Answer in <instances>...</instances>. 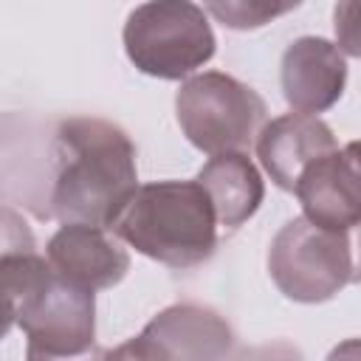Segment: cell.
Instances as JSON below:
<instances>
[{
	"label": "cell",
	"mask_w": 361,
	"mask_h": 361,
	"mask_svg": "<svg viewBox=\"0 0 361 361\" xmlns=\"http://www.w3.org/2000/svg\"><path fill=\"white\" fill-rule=\"evenodd\" d=\"M333 28H336L338 51L361 59V3H336Z\"/></svg>",
	"instance_id": "9a60e30c"
},
{
	"label": "cell",
	"mask_w": 361,
	"mask_h": 361,
	"mask_svg": "<svg viewBox=\"0 0 361 361\" xmlns=\"http://www.w3.org/2000/svg\"><path fill=\"white\" fill-rule=\"evenodd\" d=\"M327 361H361V338H347L336 344L327 355Z\"/></svg>",
	"instance_id": "ac0fdd59"
},
{
	"label": "cell",
	"mask_w": 361,
	"mask_h": 361,
	"mask_svg": "<svg viewBox=\"0 0 361 361\" xmlns=\"http://www.w3.org/2000/svg\"><path fill=\"white\" fill-rule=\"evenodd\" d=\"M133 361H228L234 333L228 322L203 305H172L124 341Z\"/></svg>",
	"instance_id": "8992f818"
},
{
	"label": "cell",
	"mask_w": 361,
	"mask_h": 361,
	"mask_svg": "<svg viewBox=\"0 0 361 361\" xmlns=\"http://www.w3.org/2000/svg\"><path fill=\"white\" fill-rule=\"evenodd\" d=\"M212 197V206L217 212L220 237L234 234L262 203L265 186L262 175L243 152H226L214 155L203 164V169L195 178Z\"/></svg>",
	"instance_id": "7c38bea8"
},
{
	"label": "cell",
	"mask_w": 361,
	"mask_h": 361,
	"mask_svg": "<svg viewBox=\"0 0 361 361\" xmlns=\"http://www.w3.org/2000/svg\"><path fill=\"white\" fill-rule=\"evenodd\" d=\"M110 361H133V358H130L127 347L121 344V347H116V350H113V358H110Z\"/></svg>",
	"instance_id": "ffe728a7"
},
{
	"label": "cell",
	"mask_w": 361,
	"mask_h": 361,
	"mask_svg": "<svg viewBox=\"0 0 361 361\" xmlns=\"http://www.w3.org/2000/svg\"><path fill=\"white\" fill-rule=\"evenodd\" d=\"M51 158L54 183L48 214L62 226L82 223L113 228L138 192L135 147L130 135L113 121L73 116L56 124Z\"/></svg>",
	"instance_id": "6da1fadb"
},
{
	"label": "cell",
	"mask_w": 361,
	"mask_h": 361,
	"mask_svg": "<svg viewBox=\"0 0 361 361\" xmlns=\"http://www.w3.org/2000/svg\"><path fill=\"white\" fill-rule=\"evenodd\" d=\"M299 3H257V0H226V3H206L203 11H209L212 17H217L226 28H259L265 23H271L279 14L293 11Z\"/></svg>",
	"instance_id": "5bb4252c"
},
{
	"label": "cell",
	"mask_w": 361,
	"mask_h": 361,
	"mask_svg": "<svg viewBox=\"0 0 361 361\" xmlns=\"http://www.w3.org/2000/svg\"><path fill=\"white\" fill-rule=\"evenodd\" d=\"M333 149H338L333 130L319 116L305 113H285L268 121L257 138V158L262 169L285 192H296L305 169Z\"/></svg>",
	"instance_id": "8fae6325"
},
{
	"label": "cell",
	"mask_w": 361,
	"mask_h": 361,
	"mask_svg": "<svg viewBox=\"0 0 361 361\" xmlns=\"http://www.w3.org/2000/svg\"><path fill=\"white\" fill-rule=\"evenodd\" d=\"M17 324L28 336V347L68 355L90 350L96 341V290L62 279H51L23 305Z\"/></svg>",
	"instance_id": "52a82bcc"
},
{
	"label": "cell",
	"mask_w": 361,
	"mask_h": 361,
	"mask_svg": "<svg viewBox=\"0 0 361 361\" xmlns=\"http://www.w3.org/2000/svg\"><path fill=\"white\" fill-rule=\"evenodd\" d=\"M231 361H302V355L293 344L274 341V344H262V347H248Z\"/></svg>",
	"instance_id": "2e32d148"
},
{
	"label": "cell",
	"mask_w": 361,
	"mask_h": 361,
	"mask_svg": "<svg viewBox=\"0 0 361 361\" xmlns=\"http://www.w3.org/2000/svg\"><path fill=\"white\" fill-rule=\"evenodd\" d=\"M305 217L322 228L350 231L361 223V141H350L310 164L293 192Z\"/></svg>",
	"instance_id": "ba28073f"
},
{
	"label": "cell",
	"mask_w": 361,
	"mask_h": 361,
	"mask_svg": "<svg viewBox=\"0 0 361 361\" xmlns=\"http://www.w3.org/2000/svg\"><path fill=\"white\" fill-rule=\"evenodd\" d=\"M347 237H350V254H353V279L350 282L361 285V223L353 226L347 231Z\"/></svg>",
	"instance_id": "d6986e66"
},
{
	"label": "cell",
	"mask_w": 361,
	"mask_h": 361,
	"mask_svg": "<svg viewBox=\"0 0 361 361\" xmlns=\"http://www.w3.org/2000/svg\"><path fill=\"white\" fill-rule=\"evenodd\" d=\"M268 274L293 302H327L353 279L350 237L347 231L322 228L305 214L293 217L268 248Z\"/></svg>",
	"instance_id": "5b68a950"
},
{
	"label": "cell",
	"mask_w": 361,
	"mask_h": 361,
	"mask_svg": "<svg viewBox=\"0 0 361 361\" xmlns=\"http://www.w3.org/2000/svg\"><path fill=\"white\" fill-rule=\"evenodd\" d=\"M51 268L82 288L104 290L118 285L130 271V254L110 228L71 223L62 226L45 245Z\"/></svg>",
	"instance_id": "9c48e42d"
},
{
	"label": "cell",
	"mask_w": 361,
	"mask_h": 361,
	"mask_svg": "<svg viewBox=\"0 0 361 361\" xmlns=\"http://www.w3.org/2000/svg\"><path fill=\"white\" fill-rule=\"evenodd\" d=\"M110 231L138 254L169 268H195L220 243L217 212L197 180L138 186Z\"/></svg>",
	"instance_id": "7a4b0ae2"
},
{
	"label": "cell",
	"mask_w": 361,
	"mask_h": 361,
	"mask_svg": "<svg viewBox=\"0 0 361 361\" xmlns=\"http://www.w3.org/2000/svg\"><path fill=\"white\" fill-rule=\"evenodd\" d=\"M113 358V350L102 347V344H93L90 350H82V353H68V355H56V353H45V350H37V347H25V361H110Z\"/></svg>",
	"instance_id": "e0dca14e"
},
{
	"label": "cell",
	"mask_w": 361,
	"mask_h": 361,
	"mask_svg": "<svg viewBox=\"0 0 361 361\" xmlns=\"http://www.w3.org/2000/svg\"><path fill=\"white\" fill-rule=\"evenodd\" d=\"M214 45L206 11L186 0L141 3L124 23L130 62L155 79L189 76L214 56Z\"/></svg>",
	"instance_id": "277c9868"
},
{
	"label": "cell",
	"mask_w": 361,
	"mask_h": 361,
	"mask_svg": "<svg viewBox=\"0 0 361 361\" xmlns=\"http://www.w3.org/2000/svg\"><path fill=\"white\" fill-rule=\"evenodd\" d=\"M347 85V62L338 45L322 37H299L282 54V93L293 113L316 116L333 107Z\"/></svg>",
	"instance_id": "30bf717a"
},
{
	"label": "cell",
	"mask_w": 361,
	"mask_h": 361,
	"mask_svg": "<svg viewBox=\"0 0 361 361\" xmlns=\"http://www.w3.org/2000/svg\"><path fill=\"white\" fill-rule=\"evenodd\" d=\"M0 223H3L0 271H3V299H6V330H11L17 324V313L23 310V305L51 279L54 268L48 257L37 251L31 228L11 206H3Z\"/></svg>",
	"instance_id": "4fadbf2b"
},
{
	"label": "cell",
	"mask_w": 361,
	"mask_h": 361,
	"mask_svg": "<svg viewBox=\"0 0 361 361\" xmlns=\"http://www.w3.org/2000/svg\"><path fill=\"white\" fill-rule=\"evenodd\" d=\"M175 116L189 144L214 158L226 152L245 155L257 147L268 107L251 85L223 71H206L180 85Z\"/></svg>",
	"instance_id": "3957f363"
}]
</instances>
